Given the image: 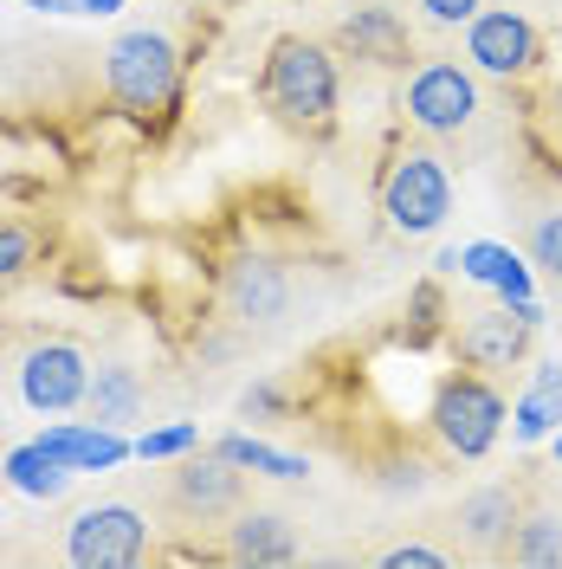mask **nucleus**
<instances>
[{
  "mask_svg": "<svg viewBox=\"0 0 562 569\" xmlns=\"http://www.w3.org/2000/svg\"><path fill=\"white\" fill-rule=\"evenodd\" d=\"M259 98L265 110H279L284 123H330L337 110V59L317 46V39H279L265 52V71H259Z\"/></svg>",
  "mask_w": 562,
  "mask_h": 569,
  "instance_id": "f03ea898",
  "label": "nucleus"
},
{
  "mask_svg": "<svg viewBox=\"0 0 562 569\" xmlns=\"http://www.w3.org/2000/svg\"><path fill=\"white\" fill-rule=\"evenodd\" d=\"M142 415V382L137 369H123V362H98L91 369V389H84V421L98 427H123Z\"/></svg>",
  "mask_w": 562,
  "mask_h": 569,
  "instance_id": "2eb2a0df",
  "label": "nucleus"
},
{
  "mask_svg": "<svg viewBox=\"0 0 562 569\" xmlns=\"http://www.w3.org/2000/svg\"><path fill=\"white\" fill-rule=\"evenodd\" d=\"M518 440H550L562 427V362H536L530 369V389L518 395Z\"/></svg>",
  "mask_w": 562,
  "mask_h": 569,
  "instance_id": "f3484780",
  "label": "nucleus"
},
{
  "mask_svg": "<svg viewBox=\"0 0 562 569\" xmlns=\"http://www.w3.org/2000/svg\"><path fill=\"white\" fill-rule=\"evenodd\" d=\"M39 447L71 472H110L137 453V440H123V427H98V421H59L39 433Z\"/></svg>",
  "mask_w": 562,
  "mask_h": 569,
  "instance_id": "9d476101",
  "label": "nucleus"
},
{
  "mask_svg": "<svg viewBox=\"0 0 562 569\" xmlns=\"http://www.w3.org/2000/svg\"><path fill=\"white\" fill-rule=\"evenodd\" d=\"M337 46H350L355 59H369V66H408V52H414L408 20L394 7H355L350 20L337 27Z\"/></svg>",
  "mask_w": 562,
  "mask_h": 569,
  "instance_id": "ddd939ff",
  "label": "nucleus"
},
{
  "mask_svg": "<svg viewBox=\"0 0 562 569\" xmlns=\"http://www.w3.org/2000/svg\"><path fill=\"white\" fill-rule=\"evenodd\" d=\"M201 447V427L194 421H175V427H149L137 440V460H181V453H194Z\"/></svg>",
  "mask_w": 562,
  "mask_h": 569,
  "instance_id": "4be33fe9",
  "label": "nucleus"
},
{
  "mask_svg": "<svg viewBox=\"0 0 562 569\" xmlns=\"http://www.w3.org/2000/svg\"><path fill=\"white\" fill-rule=\"evenodd\" d=\"M27 7H33V13H91V20H104L123 0H27Z\"/></svg>",
  "mask_w": 562,
  "mask_h": 569,
  "instance_id": "a878e982",
  "label": "nucleus"
},
{
  "mask_svg": "<svg viewBox=\"0 0 562 569\" xmlns=\"http://www.w3.org/2000/svg\"><path fill=\"white\" fill-rule=\"evenodd\" d=\"M382 213H388V227L408 233V240L433 233L453 213V176H446V162L433 149H408L382 181Z\"/></svg>",
  "mask_w": 562,
  "mask_h": 569,
  "instance_id": "7ed1b4c3",
  "label": "nucleus"
},
{
  "mask_svg": "<svg viewBox=\"0 0 562 569\" xmlns=\"http://www.w3.org/2000/svg\"><path fill=\"white\" fill-rule=\"evenodd\" d=\"M511 563H524V569H556L562 563V518L556 511L518 518V531H511Z\"/></svg>",
  "mask_w": 562,
  "mask_h": 569,
  "instance_id": "412c9836",
  "label": "nucleus"
},
{
  "mask_svg": "<svg viewBox=\"0 0 562 569\" xmlns=\"http://www.w3.org/2000/svg\"><path fill=\"white\" fill-rule=\"evenodd\" d=\"M84 389H91V356L78 343H33L27 362H20V395H27L33 415L84 408Z\"/></svg>",
  "mask_w": 562,
  "mask_h": 569,
  "instance_id": "0eeeda50",
  "label": "nucleus"
},
{
  "mask_svg": "<svg viewBox=\"0 0 562 569\" xmlns=\"http://www.w3.org/2000/svg\"><path fill=\"white\" fill-rule=\"evenodd\" d=\"M459 525H465V537H472L479 550H511V531H518V498H511V486L472 492L459 505Z\"/></svg>",
  "mask_w": 562,
  "mask_h": 569,
  "instance_id": "dca6fc26",
  "label": "nucleus"
},
{
  "mask_svg": "<svg viewBox=\"0 0 562 569\" xmlns=\"http://www.w3.org/2000/svg\"><path fill=\"white\" fill-rule=\"evenodd\" d=\"M408 123L426 130V137H459L472 117H479V84H472V71L465 66H446V59H433L408 78Z\"/></svg>",
  "mask_w": 562,
  "mask_h": 569,
  "instance_id": "423d86ee",
  "label": "nucleus"
},
{
  "mask_svg": "<svg viewBox=\"0 0 562 569\" xmlns=\"http://www.w3.org/2000/svg\"><path fill=\"white\" fill-rule=\"evenodd\" d=\"M530 259H536L550 279H562V208L543 213V220L530 227Z\"/></svg>",
  "mask_w": 562,
  "mask_h": 569,
  "instance_id": "5701e85b",
  "label": "nucleus"
},
{
  "mask_svg": "<svg viewBox=\"0 0 562 569\" xmlns=\"http://www.w3.org/2000/svg\"><path fill=\"white\" fill-rule=\"evenodd\" d=\"M465 59L492 78H524L543 52H536V27L511 7H492V13H472L465 20Z\"/></svg>",
  "mask_w": 562,
  "mask_h": 569,
  "instance_id": "6e6552de",
  "label": "nucleus"
},
{
  "mask_svg": "<svg viewBox=\"0 0 562 569\" xmlns=\"http://www.w3.org/2000/svg\"><path fill=\"white\" fill-rule=\"evenodd\" d=\"M169 498H175L181 518H194V525H213V518H227V511H240L247 505V466L220 460H188L181 472H169Z\"/></svg>",
  "mask_w": 562,
  "mask_h": 569,
  "instance_id": "1a4fd4ad",
  "label": "nucleus"
},
{
  "mask_svg": "<svg viewBox=\"0 0 562 569\" xmlns=\"http://www.w3.org/2000/svg\"><path fill=\"white\" fill-rule=\"evenodd\" d=\"M227 557L233 563H291L298 557V537L279 511H240L233 531H227Z\"/></svg>",
  "mask_w": 562,
  "mask_h": 569,
  "instance_id": "4468645a",
  "label": "nucleus"
},
{
  "mask_svg": "<svg viewBox=\"0 0 562 569\" xmlns=\"http://www.w3.org/2000/svg\"><path fill=\"white\" fill-rule=\"evenodd\" d=\"M213 453L233 460V466H247V472H259V479H304V472H311L298 453H279V447H265V440H252V433H220Z\"/></svg>",
  "mask_w": 562,
  "mask_h": 569,
  "instance_id": "aec40b11",
  "label": "nucleus"
},
{
  "mask_svg": "<svg viewBox=\"0 0 562 569\" xmlns=\"http://www.w3.org/2000/svg\"><path fill=\"white\" fill-rule=\"evenodd\" d=\"M66 557L78 569H137L149 557V518L137 505H91L71 518Z\"/></svg>",
  "mask_w": 562,
  "mask_h": 569,
  "instance_id": "39448f33",
  "label": "nucleus"
},
{
  "mask_svg": "<svg viewBox=\"0 0 562 569\" xmlns=\"http://www.w3.org/2000/svg\"><path fill=\"white\" fill-rule=\"evenodd\" d=\"M104 91H110V104L130 110V117H162V110L175 104V91H181L175 39L155 33V27L117 33L110 52H104Z\"/></svg>",
  "mask_w": 562,
  "mask_h": 569,
  "instance_id": "f257e3e1",
  "label": "nucleus"
},
{
  "mask_svg": "<svg viewBox=\"0 0 562 569\" xmlns=\"http://www.w3.org/2000/svg\"><path fill=\"white\" fill-rule=\"evenodd\" d=\"M0 472H7V486H13L20 498H59L71 479H78V472H71V466H59L46 447H39V440L13 447V453L0 460Z\"/></svg>",
  "mask_w": 562,
  "mask_h": 569,
  "instance_id": "6ab92c4d",
  "label": "nucleus"
},
{
  "mask_svg": "<svg viewBox=\"0 0 562 569\" xmlns=\"http://www.w3.org/2000/svg\"><path fill=\"white\" fill-rule=\"evenodd\" d=\"M220 291H227V311L240 323H272V318H284V305H291V284H284V272L272 259H240V266H227Z\"/></svg>",
  "mask_w": 562,
  "mask_h": 569,
  "instance_id": "9b49d317",
  "label": "nucleus"
},
{
  "mask_svg": "<svg viewBox=\"0 0 562 569\" xmlns=\"http://www.w3.org/2000/svg\"><path fill=\"white\" fill-rule=\"evenodd\" d=\"M459 272H465V279H479V284H492L504 305L530 298V272H524V259H518L511 247H498V240H472V247L459 252Z\"/></svg>",
  "mask_w": 562,
  "mask_h": 569,
  "instance_id": "a211bd4d",
  "label": "nucleus"
},
{
  "mask_svg": "<svg viewBox=\"0 0 562 569\" xmlns=\"http://www.w3.org/2000/svg\"><path fill=\"white\" fill-rule=\"evenodd\" d=\"M414 7H421L433 27H465V20L479 13V0H414Z\"/></svg>",
  "mask_w": 562,
  "mask_h": 569,
  "instance_id": "393cba45",
  "label": "nucleus"
},
{
  "mask_svg": "<svg viewBox=\"0 0 562 569\" xmlns=\"http://www.w3.org/2000/svg\"><path fill=\"white\" fill-rule=\"evenodd\" d=\"M382 563L388 569H440L446 557H440V550H421V543H401V550H388Z\"/></svg>",
  "mask_w": 562,
  "mask_h": 569,
  "instance_id": "bb28decb",
  "label": "nucleus"
},
{
  "mask_svg": "<svg viewBox=\"0 0 562 569\" xmlns=\"http://www.w3.org/2000/svg\"><path fill=\"white\" fill-rule=\"evenodd\" d=\"M33 266V233L27 227H13V220H0V284L20 279Z\"/></svg>",
  "mask_w": 562,
  "mask_h": 569,
  "instance_id": "b1692460",
  "label": "nucleus"
},
{
  "mask_svg": "<svg viewBox=\"0 0 562 569\" xmlns=\"http://www.w3.org/2000/svg\"><path fill=\"white\" fill-rule=\"evenodd\" d=\"M272 408H279V389H272V382H252V389L240 395V415H247V421L252 415H272Z\"/></svg>",
  "mask_w": 562,
  "mask_h": 569,
  "instance_id": "cd10ccee",
  "label": "nucleus"
},
{
  "mask_svg": "<svg viewBox=\"0 0 562 569\" xmlns=\"http://www.w3.org/2000/svg\"><path fill=\"white\" fill-rule=\"evenodd\" d=\"M498 427H504V395L485 376H446L433 395V433L453 447L459 460H485L498 447Z\"/></svg>",
  "mask_w": 562,
  "mask_h": 569,
  "instance_id": "20e7f679",
  "label": "nucleus"
},
{
  "mask_svg": "<svg viewBox=\"0 0 562 569\" xmlns=\"http://www.w3.org/2000/svg\"><path fill=\"white\" fill-rule=\"evenodd\" d=\"M0 427H7V421H0Z\"/></svg>",
  "mask_w": 562,
  "mask_h": 569,
  "instance_id": "c756f323",
  "label": "nucleus"
},
{
  "mask_svg": "<svg viewBox=\"0 0 562 569\" xmlns=\"http://www.w3.org/2000/svg\"><path fill=\"white\" fill-rule=\"evenodd\" d=\"M536 323L518 311V305H504V311H479V318L459 330V356L472 362V369H511L518 356H524V337Z\"/></svg>",
  "mask_w": 562,
  "mask_h": 569,
  "instance_id": "f8f14e48",
  "label": "nucleus"
},
{
  "mask_svg": "<svg viewBox=\"0 0 562 569\" xmlns=\"http://www.w3.org/2000/svg\"><path fill=\"white\" fill-rule=\"evenodd\" d=\"M550 447H556V460H562V427H556V433H550Z\"/></svg>",
  "mask_w": 562,
  "mask_h": 569,
  "instance_id": "c85d7f7f",
  "label": "nucleus"
}]
</instances>
